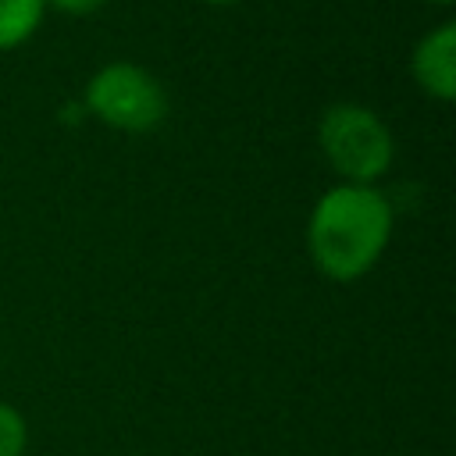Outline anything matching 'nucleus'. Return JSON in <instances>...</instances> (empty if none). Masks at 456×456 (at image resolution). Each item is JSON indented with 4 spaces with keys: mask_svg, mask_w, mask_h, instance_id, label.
Wrapping results in <instances>:
<instances>
[{
    "mask_svg": "<svg viewBox=\"0 0 456 456\" xmlns=\"http://www.w3.org/2000/svg\"><path fill=\"white\" fill-rule=\"evenodd\" d=\"M424 4H431V7H452V0H424Z\"/></svg>",
    "mask_w": 456,
    "mask_h": 456,
    "instance_id": "1a4fd4ad",
    "label": "nucleus"
},
{
    "mask_svg": "<svg viewBox=\"0 0 456 456\" xmlns=\"http://www.w3.org/2000/svg\"><path fill=\"white\" fill-rule=\"evenodd\" d=\"M82 103L100 125L125 135L153 132L171 110L164 82L146 64H135V61L100 64L82 89Z\"/></svg>",
    "mask_w": 456,
    "mask_h": 456,
    "instance_id": "7ed1b4c3",
    "label": "nucleus"
},
{
    "mask_svg": "<svg viewBox=\"0 0 456 456\" xmlns=\"http://www.w3.org/2000/svg\"><path fill=\"white\" fill-rule=\"evenodd\" d=\"M28 449V424L18 406L0 399V456H25Z\"/></svg>",
    "mask_w": 456,
    "mask_h": 456,
    "instance_id": "423d86ee",
    "label": "nucleus"
},
{
    "mask_svg": "<svg viewBox=\"0 0 456 456\" xmlns=\"http://www.w3.org/2000/svg\"><path fill=\"white\" fill-rule=\"evenodd\" d=\"M110 0H43L46 11H57L64 18H89V14H100Z\"/></svg>",
    "mask_w": 456,
    "mask_h": 456,
    "instance_id": "0eeeda50",
    "label": "nucleus"
},
{
    "mask_svg": "<svg viewBox=\"0 0 456 456\" xmlns=\"http://www.w3.org/2000/svg\"><path fill=\"white\" fill-rule=\"evenodd\" d=\"M317 150L346 185H378L395 160L388 121L356 100H335L317 118Z\"/></svg>",
    "mask_w": 456,
    "mask_h": 456,
    "instance_id": "f03ea898",
    "label": "nucleus"
},
{
    "mask_svg": "<svg viewBox=\"0 0 456 456\" xmlns=\"http://www.w3.org/2000/svg\"><path fill=\"white\" fill-rule=\"evenodd\" d=\"M410 78L413 86L438 103L456 96V25L442 21L428 28L410 50Z\"/></svg>",
    "mask_w": 456,
    "mask_h": 456,
    "instance_id": "20e7f679",
    "label": "nucleus"
},
{
    "mask_svg": "<svg viewBox=\"0 0 456 456\" xmlns=\"http://www.w3.org/2000/svg\"><path fill=\"white\" fill-rule=\"evenodd\" d=\"M392 228L395 210L378 185L338 182L306 217V253L328 281H356L381 260Z\"/></svg>",
    "mask_w": 456,
    "mask_h": 456,
    "instance_id": "f257e3e1",
    "label": "nucleus"
},
{
    "mask_svg": "<svg viewBox=\"0 0 456 456\" xmlns=\"http://www.w3.org/2000/svg\"><path fill=\"white\" fill-rule=\"evenodd\" d=\"M200 4H210V7H224V4H239V0H200Z\"/></svg>",
    "mask_w": 456,
    "mask_h": 456,
    "instance_id": "6e6552de",
    "label": "nucleus"
},
{
    "mask_svg": "<svg viewBox=\"0 0 456 456\" xmlns=\"http://www.w3.org/2000/svg\"><path fill=\"white\" fill-rule=\"evenodd\" d=\"M43 0H0V53L18 50L43 25Z\"/></svg>",
    "mask_w": 456,
    "mask_h": 456,
    "instance_id": "39448f33",
    "label": "nucleus"
}]
</instances>
